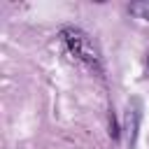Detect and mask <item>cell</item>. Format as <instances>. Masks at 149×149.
<instances>
[{
	"label": "cell",
	"instance_id": "cell-1",
	"mask_svg": "<svg viewBox=\"0 0 149 149\" xmlns=\"http://www.w3.org/2000/svg\"><path fill=\"white\" fill-rule=\"evenodd\" d=\"M61 44L65 49V54L81 68H86L88 72H95V74H102V58H100V51L95 47V42L91 40L88 33H84L81 28H74V26H68L61 30Z\"/></svg>",
	"mask_w": 149,
	"mask_h": 149
},
{
	"label": "cell",
	"instance_id": "cell-2",
	"mask_svg": "<svg viewBox=\"0 0 149 149\" xmlns=\"http://www.w3.org/2000/svg\"><path fill=\"white\" fill-rule=\"evenodd\" d=\"M137 126H140V109H137V100H135V107H133V109H128V114H126L128 149H135V144H137Z\"/></svg>",
	"mask_w": 149,
	"mask_h": 149
},
{
	"label": "cell",
	"instance_id": "cell-3",
	"mask_svg": "<svg viewBox=\"0 0 149 149\" xmlns=\"http://www.w3.org/2000/svg\"><path fill=\"white\" fill-rule=\"evenodd\" d=\"M128 9H130V14H133V16L142 19V21H149V0H142V2H133Z\"/></svg>",
	"mask_w": 149,
	"mask_h": 149
}]
</instances>
